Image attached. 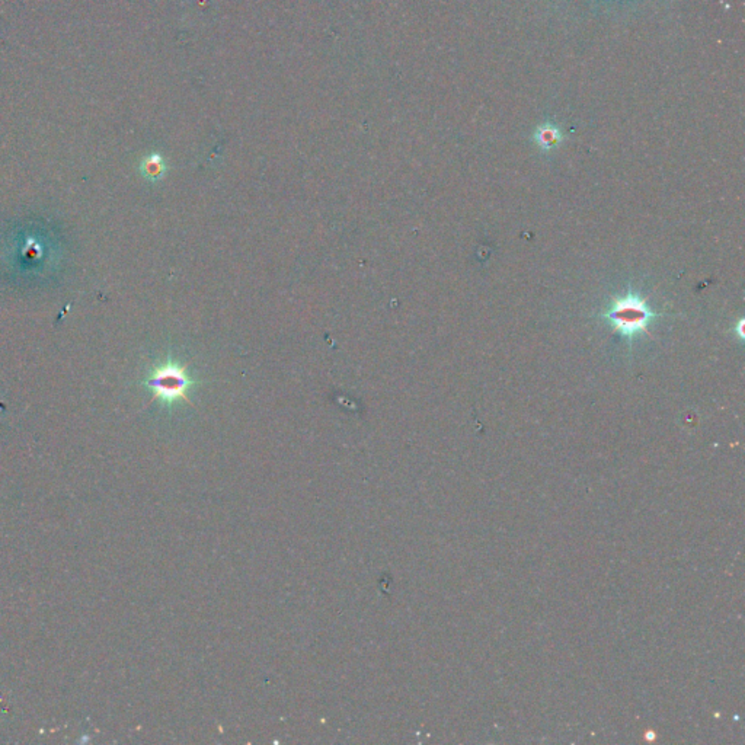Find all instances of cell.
I'll return each instance as SVG.
<instances>
[{
    "label": "cell",
    "instance_id": "cell-3",
    "mask_svg": "<svg viewBox=\"0 0 745 745\" xmlns=\"http://www.w3.org/2000/svg\"><path fill=\"white\" fill-rule=\"evenodd\" d=\"M140 171L143 176L148 178V180L159 181L160 178L166 173V164L164 157H162L159 153H153L143 159L140 165Z\"/></svg>",
    "mask_w": 745,
    "mask_h": 745
},
{
    "label": "cell",
    "instance_id": "cell-4",
    "mask_svg": "<svg viewBox=\"0 0 745 745\" xmlns=\"http://www.w3.org/2000/svg\"><path fill=\"white\" fill-rule=\"evenodd\" d=\"M560 139H562V134L559 132V128L552 124L540 125L536 132V141L544 150L555 148V146H558V143L560 141Z\"/></svg>",
    "mask_w": 745,
    "mask_h": 745
},
{
    "label": "cell",
    "instance_id": "cell-1",
    "mask_svg": "<svg viewBox=\"0 0 745 745\" xmlns=\"http://www.w3.org/2000/svg\"><path fill=\"white\" fill-rule=\"evenodd\" d=\"M144 384L153 392V398L159 399L165 405H173L178 400L189 403L188 391L197 384L196 380L188 375L187 367L173 360H166L156 366L150 372Z\"/></svg>",
    "mask_w": 745,
    "mask_h": 745
},
{
    "label": "cell",
    "instance_id": "cell-2",
    "mask_svg": "<svg viewBox=\"0 0 745 745\" xmlns=\"http://www.w3.org/2000/svg\"><path fill=\"white\" fill-rule=\"evenodd\" d=\"M655 316L657 315L648 309L645 301L636 295L614 299L611 307L604 313V317L611 323L614 331L627 338L639 332H648V325Z\"/></svg>",
    "mask_w": 745,
    "mask_h": 745
}]
</instances>
